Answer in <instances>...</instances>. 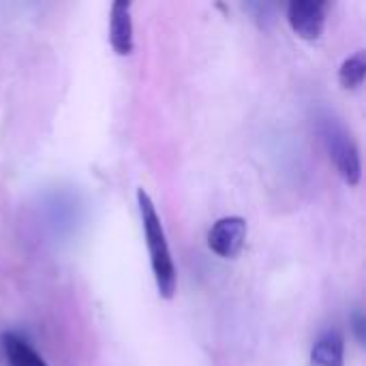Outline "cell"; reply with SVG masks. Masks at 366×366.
Returning <instances> with one entry per match:
<instances>
[{"label":"cell","mask_w":366,"mask_h":366,"mask_svg":"<svg viewBox=\"0 0 366 366\" xmlns=\"http://www.w3.org/2000/svg\"><path fill=\"white\" fill-rule=\"evenodd\" d=\"M137 208H139V219L144 227V238H146V247L150 255L157 292L163 300H172L178 290V274H176L174 257L169 251V242H167L161 217L157 212L152 197L144 189H137Z\"/></svg>","instance_id":"1"},{"label":"cell","mask_w":366,"mask_h":366,"mask_svg":"<svg viewBox=\"0 0 366 366\" xmlns=\"http://www.w3.org/2000/svg\"><path fill=\"white\" fill-rule=\"evenodd\" d=\"M317 129L337 172L350 187H356L362 178V161L352 133L332 112L317 114Z\"/></svg>","instance_id":"2"},{"label":"cell","mask_w":366,"mask_h":366,"mask_svg":"<svg viewBox=\"0 0 366 366\" xmlns=\"http://www.w3.org/2000/svg\"><path fill=\"white\" fill-rule=\"evenodd\" d=\"M247 229L249 227L242 217H223L208 229V249L221 259H234L244 247Z\"/></svg>","instance_id":"3"},{"label":"cell","mask_w":366,"mask_h":366,"mask_svg":"<svg viewBox=\"0 0 366 366\" xmlns=\"http://www.w3.org/2000/svg\"><path fill=\"white\" fill-rule=\"evenodd\" d=\"M287 21L300 39L315 41L322 36L326 26V2L294 0L287 4Z\"/></svg>","instance_id":"4"},{"label":"cell","mask_w":366,"mask_h":366,"mask_svg":"<svg viewBox=\"0 0 366 366\" xmlns=\"http://www.w3.org/2000/svg\"><path fill=\"white\" fill-rule=\"evenodd\" d=\"M131 6L129 0H116L109 9V43L118 56H129L135 47Z\"/></svg>","instance_id":"5"},{"label":"cell","mask_w":366,"mask_h":366,"mask_svg":"<svg viewBox=\"0 0 366 366\" xmlns=\"http://www.w3.org/2000/svg\"><path fill=\"white\" fill-rule=\"evenodd\" d=\"M311 366H345V337L339 328L320 332L311 347Z\"/></svg>","instance_id":"6"},{"label":"cell","mask_w":366,"mask_h":366,"mask_svg":"<svg viewBox=\"0 0 366 366\" xmlns=\"http://www.w3.org/2000/svg\"><path fill=\"white\" fill-rule=\"evenodd\" d=\"M2 356L9 366H47L43 356L17 332H2L0 335Z\"/></svg>","instance_id":"7"},{"label":"cell","mask_w":366,"mask_h":366,"mask_svg":"<svg viewBox=\"0 0 366 366\" xmlns=\"http://www.w3.org/2000/svg\"><path fill=\"white\" fill-rule=\"evenodd\" d=\"M366 77V51L358 49L350 58L343 60L339 69V81L345 90H356L365 84Z\"/></svg>","instance_id":"8"},{"label":"cell","mask_w":366,"mask_h":366,"mask_svg":"<svg viewBox=\"0 0 366 366\" xmlns=\"http://www.w3.org/2000/svg\"><path fill=\"white\" fill-rule=\"evenodd\" d=\"M350 328H352V332H354V337H356L358 345H365L366 320H365V313H362L360 309H356V311L352 313V317H350Z\"/></svg>","instance_id":"9"}]
</instances>
